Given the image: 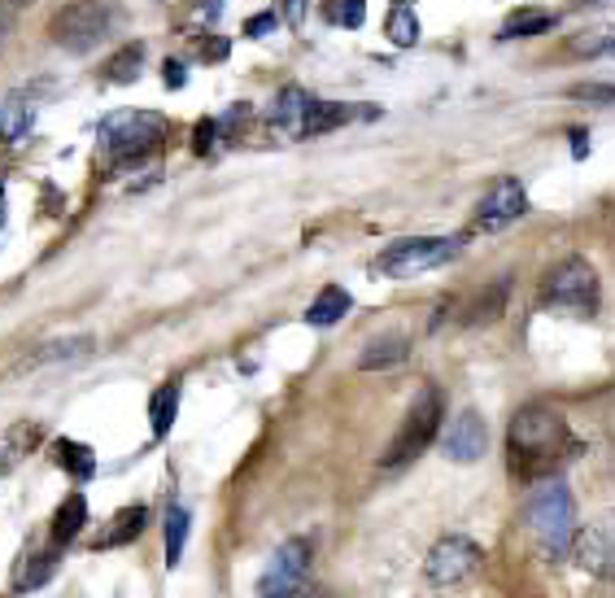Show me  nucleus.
<instances>
[{
	"label": "nucleus",
	"instance_id": "f704fd0d",
	"mask_svg": "<svg viewBox=\"0 0 615 598\" xmlns=\"http://www.w3.org/2000/svg\"><path fill=\"white\" fill-rule=\"evenodd\" d=\"M306 5H310V0H284V18H288V27H301V18H306Z\"/></svg>",
	"mask_w": 615,
	"mask_h": 598
},
{
	"label": "nucleus",
	"instance_id": "39448f33",
	"mask_svg": "<svg viewBox=\"0 0 615 598\" xmlns=\"http://www.w3.org/2000/svg\"><path fill=\"white\" fill-rule=\"evenodd\" d=\"M441 411H445L441 389H437V385H424V389H419V398L410 402L406 420L397 424L389 450H384L380 468H406V463H415L419 454H424L432 441H437V433H441Z\"/></svg>",
	"mask_w": 615,
	"mask_h": 598
},
{
	"label": "nucleus",
	"instance_id": "72a5a7b5",
	"mask_svg": "<svg viewBox=\"0 0 615 598\" xmlns=\"http://www.w3.org/2000/svg\"><path fill=\"white\" fill-rule=\"evenodd\" d=\"M572 97H581V101H615V83H611V88L585 83V88H572Z\"/></svg>",
	"mask_w": 615,
	"mask_h": 598
},
{
	"label": "nucleus",
	"instance_id": "4468645a",
	"mask_svg": "<svg viewBox=\"0 0 615 598\" xmlns=\"http://www.w3.org/2000/svg\"><path fill=\"white\" fill-rule=\"evenodd\" d=\"M96 350L92 337H62V341H48L44 350H35L27 363V372H35V367H62V363H79V358H88Z\"/></svg>",
	"mask_w": 615,
	"mask_h": 598
},
{
	"label": "nucleus",
	"instance_id": "b1692460",
	"mask_svg": "<svg viewBox=\"0 0 615 598\" xmlns=\"http://www.w3.org/2000/svg\"><path fill=\"white\" fill-rule=\"evenodd\" d=\"M175 411H179V380H166V385L153 393V402H149V424H153V433H158V437L171 433Z\"/></svg>",
	"mask_w": 615,
	"mask_h": 598
},
{
	"label": "nucleus",
	"instance_id": "4c0bfd02",
	"mask_svg": "<svg viewBox=\"0 0 615 598\" xmlns=\"http://www.w3.org/2000/svg\"><path fill=\"white\" fill-rule=\"evenodd\" d=\"M9 31V5H0V35Z\"/></svg>",
	"mask_w": 615,
	"mask_h": 598
},
{
	"label": "nucleus",
	"instance_id": "9b49d317",
	"mask_svg": "<svg viewBox=\"0 0 615 598\" xmlns=\"http://www.w3.org/2000/svg\"><path fill=\"white\" fill-rule=\"evenodd\" d=\"M524 214H528L524 184L520 179H498V184L480 197V206L472 214V227L476 232H502V227H511L515 219H524Z\"/></svg>",
	"mask_w": 615,
	"mask_h": 598
},
{
	"label": "nucleus",
	"instance_id": "c9c22d12",
	"mask_svg": "<svg viewBox=\"0 0 615 598\" xmlns=\"http://www.w3.org/2000/svg\"><path fill=\"white\" fill-rule=\"evenodd\" d=\"M166 83H171V88H179V83H184V66H179V62H166Z\"/></svg>",
	"mask_w": 615,
	"mask_h": 598
},
{
	"label": "nucleus",
	"instance_id": "a211bd4d",
	"mask_svg": "<svg viewBox=\"0 0 615 598\" xmlns=\"http://www.w3.org/2000/svg\"><path fill=\"white\" fill-rule=\"evenodd\" d=\"M349 114H354L349 105H336V101L310 97V110H306V118H301V131H297V136H323V131H336Z\"/></svg>",
	"mask_w": 615,
	"mask_h": 598
},
{
	"label": "nucleus",
	"instance_id": "7c9ffc66",
	"mask_svg": "<svg viewBox=\"0 0 615 598\" xmlns=\"http://www.w3.org/2000/svg\"><path fill=\"white\" fill-rule=\"evenodd\" d=\"M197 53L205 57V62H223V57L232 53V40H223V35H205V40L197 44Z\"/></svg>",
	"mask_w": 615,
	"mask_h": 598
},
{
	"label": "nucleus",
	"instance_id": "5701e85b",
	"mask_svg": "<svg viewBox=\"0 0 615 598\" xmlns=\"http://www.w3.org/2000/svg\"><path fill=\"white\" fill-rule=\"evenodd\" d=\"M144 524H149V511L144 507H131V511H118L114 524L105 529V537L96 546L101 550H110V546H127V542H136V537L144 533Z\"/></svg>",
	"mask_w": 615,
	"mask_h": 598
},
{
	"label": "nucleus",
	"instance_id": "ddd939ff",
	"mask_svg": "<svg viewBox=\"0 0 615 598\" xmlns=\"http://www.w3.org/2000/svg\"><path fill=\"white\" fill-rule=\"evenodd\" d=\"M35 105H40L35 88H18V92H9V97L0 101V140H5V145H18L22 136H31Z\"/></svg>",
	"mask_w": 615,
	"mask_h": 598
},
{
	"label": "nucleus",
	"instance_id": "1a4fd4ad",
	"mask_svg": "<svg viewBox=\"0 0 615 598\" xmlns=\"http://www.w3.org/2000/svg\"><path fill=\"white\" fill-rule=\"evenodd\" d=\"M485 564V550H480L472 537H463V533H450V537H441L437 546L428 550V581L432 585H458V581H467L472 572Z\"/></svg>",
	"mask_w": 615,
	"mask_h": 598
},
{
	"label": "nucleus",
	"instance_id": "6e6552de",
	"mask_svg": "<svg viewBox=\"0 0 615 598\" xmlns=\"http://www.w3.org/2000/svg\"><path fill=\"white\" fill-rule=\"evenodd\" d=\"M306 572H310V542L306 537H288L267 559V568H262L258 594L262 598H293L301 585H306Z\"/></svg>",
	"mask_w": 615,
	"mask_h": 598
},
{
	"label": "nucleus",
	"instance_id": "20e7f679",
	"mask_svg": "<svg viewBox=\"0 0 615 598\" xmlns=\"http://www.w3.org/2000/svg\"><path fill=\"white\" fill-rule=\"evenodd\" d=\"M123 9L110 0H70L53 14V40L70 53H92L118 31Z\"/></svg>",
	"mask_w": 615,
	"mask_h": 598
},
{
	"label": "nucleus",
	"instance_id": "423d86ee",
	"mask_svg": "<svg viewBox=\"0 0 615 598\" xmlns=\"http://www.w3.org/2000/svg\"><path fill=\"white\" fill-rule=\"evenodd\" d=\"M541 306L546 310H563V315H594L598 310V271L589 267L585 258H563L559 267H550L546 275H541Z\"/></svg>",
	"mask_w": 615,
	"mask_h": 598
},
{
	"label": "nucleus",
	"instance_id": "6ab92c4d",
	"mask_svg": "<svg viewBox=\"0 0 615 598\" xmlns=\"http://www.w3.org/2000/svg\"><path fill=\"white\" fill-rule=\"evenodd\" d=\"M53 459L62 463L75 481H92V476H96V454H92V446H83V441L57 437L53 441Z\"/></svg>",
	"mask_w": 615,
	"mask_h": 598
},
{
	"label": "nucleus",
	"instance_id": "412c9836",
	"mask_svg": "<svg viewBox=\"0 0 615 598\" xmlns=\"http://www.w3.org/2000/svg\"><path fill=\"white\" fill-rule=\"evenodd\" d=\"M83 524H88V502H83V494H70L62 507L53 511V542L57 546L75 542V537L83 533Z\"/></svg>",
	"mask_w": 615,
	"mask_h": 598
},
{
	"label": "nucleus",
	"instance_id": "aec40b11",
	"mask_svg": "<svg viewBox=\"0 0 615 598\" xmlns=\"http://www.w3.org/2000/svg\"><path fill=\"white\" fill-rule=\"evenodd\" d=\"M310 97L315 92H306V88H284L280 97L271 101V123H280L284 131H301V118H306V110H310Z\"/></svg>",
	"mask_w": 615,
	"mask_h": 598
},
{
	"label": "nucleus",
	"instance_id": "2f4dec72",
	"mask_svg": "<svg viewBox=\"0 0 615 598\" xmlns=\"http://www.w3.org/2000/svg\"><path fill=\"white\" fill-rule=\"evenodd\" d=\"M214 136H219V123H214V118H201L197 131H192V149H197V153H210V149H214Z\"/></svg>",
	"mask_w": 615,
	"mask_h": 598
},
{
	"label": "nucleus",
	"instance_id": "e433bc0d",
	"mask_svg": "<svg viewBox=\"0 0 615 598\" xmlns=\"http://www.w3.org/2000/svg\"><path fill=\"white\" fill-rule=\"evenodd\" d=\"M585 149H589V140L581 136V131H572V153L576 158H585Z\"/></svg>",
	"mask_w": 615,
	"mask_h": 598
},
{
	"label": "nucleus",
	"instance_id": "0eeeda50",
	"mask_svg": "<svg viewBox=\"0 0 615 598\" xmlns=\"http://www.w3.org/2000/svg\"><path fill=\"white\" fill-rule=\"evenodd\" d=\"M458 249H463V236H406V241H393L376 258V275H389V280H410V275H424L432 267H445Z\"/></svg>",
	"mask_w": 615,
	"mask_h": 598
},
{
	"label": "nucleus",
	"instance_id": "9d476101",
	"mask_svg": "<svg viewBox=\"0 0 615 598\" xmlns=\"http://www.w3.org/2000/svg\"><path fill=\"white\" fill-rule=\"evenodd\" d=\"M572 546H576V564L589 577L615 581V511H602L598 520H589Z\"/></svg>",
	"mask_w": 615,
	"mask_h": 598
},
{
	"label": "nucleus",
	"instance_id": "f3484780",
	"mask_svg": "<svg viewBox=\"0 0 615 598\" xmlns=\"http://www.w3.org/2000/svg\"><path fill=\"white\" fill-rule=\"evenodd\" d=\"M406 350H410L406 337L389 332V337H376L363 354H358V367H363V372H389V367H397L406 358Z\"/></svg>",
	"mask_w": 615,
	"mask_h": 598
},
{
	"label": "nucleus",
	"instance_id": "c85d7f7f",
	"mask_svg": "<svg viewBox=\"0 0 615 598\" xmlns=\"http://www.w3.org/2000/svg\"><path fill=\"white\" fill-rule=\"evenodd\" d=\"M53 568H57V555H40V559H31V564L18 572V590H35V585H44L48 577H53Z\"/></svg>",
	"mask_w": 615,
	"mask_h": 598
},
{
	"label": "nucleus",
	"instance_id": "c756f323",
	"mask_svg": "<svg viewBox=\"0 0 615 598\" xmlns=\"http://www.w3.org/2000/svg\"><path fill=\"white\" fill-rule=\"evenodd\" d=\"M576 49H581V53H594V57H615V31L585 35V40H576Z\"/></svg>",
	"mask_w": 615,
	"mask_h": 598
},
{
	"label": "nucleus",
	"instance_id": "393cba45",
	"mask_svg": "<svg viewBox=\"0 0 615 598\" xmlns=\"http://www.w3.org/2000/svg\"><path fill=\"white\" fill-rule=\"evenodd\" d=\"M506 293H511V280H498V284H489V289L480 293L472 306H467L463 324H489V319H498V315H502V302H506Z\"/></svg>",
	"mask_w": 615,
	"mask_h": 598
},
{
	"label": "nucleus",
	"instance_id": "f03ea898",
	"mask_svg": "<svg viewBox=\"0 0 615 598\" xmlns=\"http://www.w3.org/2000/svg\"><path fill=\"white\" fill-rule=\"evenodd\" d=\"M524 524H528V533H533V542L546 559L568 555L572 542H576V507H572L568 481H559V476L541 481L533 489V498H528V507H524Z\"/></svg>",
	"mask_w": 615,
	"mask_h": 598
},
{
	"label": "nucleus",
	"instance_id": "a878e982",
	"mask_svg": "<svg viewBox=\"0 0 615 598\" xmlns=\"http://www.w3.org/2000/svg\"><path fill=\"white\" fill-rule=\"evenodd\" d=\"M140 70H144V44H127V49H118L110 62H105V79L131 83V79H140Z\"/></svg>",
	"mask_w": 615,
	"mask_h": 598
},
{
	"label": "nucleus",
	"instance_id": "58836bf2",
	"mask_svg": "<svg viewBox=\"0 0 615 598\" xmlns=\"http://www.w3.org/2000/svg\"><path fill=\"white\" fill-rule=\"evenodd\" d=\"M9 5H35V0H9Z\"/></svg>",
	"mask_w": 615,
	"mask_h": 598
},
{
	"label": "nucleus",
	"instance_id": "7ed1b4c3",
	"mask_svg": "<svg viewBox=\"0 0 615 598\" xmlns=\"http://www.w3.org/2000/svg\"><path fill=\"white\" fill-rule=\"evenodd\" d=\"M96 140L114 162H144L166 140V118L153 110H114L101 118Z\"/></svg>",
	"mask_w": 615,
	"mask_h": 598
},
{
	"label": "nucleus",
	"instance_id": "ea45409f",
	"mask_svg": "<svg viewBox=\"0 0 615 598\" xmlns=\"http://www.w3.org/2000/svg\"><path fill=\"white\" fill-rule=\"evenodd\" d=\"M0 193H5V184H0ZM0 201H5V197H0Z\"/></svg>",
	"mask_w": 615,
	"mask_h": 598
},
{
	"label": "nucleus",
	"instance_id": "cd10ccee",
	"mask_svg": "<svg viewBox=\"0 0 615 598\" xmlns=\"http://www.w3.org/2000/svg\"><path fill=\"white\" fill-rule=\"evenodd\" d=\"M323 18H328L332 27L358 31L367 22V0H328V5H323Z\"/></svg>",
	"mask_w": 615,
	"mask_h": 598
},
{
	"label": "nucleus",
	"instance_id": "2eb2a0df",
	"mask_svg": "<svg viewBox=\"0 0 615 598\" xmlns=\"http://www.w3.org/2000/svg\"><path fill=\"white\" fill-rule=\"evenodd\" d=\"M349 306H354V297H349L341 284H328V289H323L315 302L306 306V324H310V328H332L336 319L349 315Z\"/></svg>",
	"mask_w": 615,
	"mask_h": 598
},
{
	"label": "nucleus",
	"instance_id": "bb28decb",
	"mask_svg": "<svg viewBox=\"0 0 615 598\" xmlns=\"http://www.w3.org/2000/svg\"><path fill=\"white\" fill-rule=\"evenodd\" d=\"M384 31H389V40L397 49H410V44H419V18L410 5H393L389 9V22H384Z\"/></svg>",
	"mask_w": 615,
	"mask_h": 598
},
{
	"label": "nucleus",
	"instance_id": "dca6fc26",
	"mask_svg": "<svg viewBox=\"0 0 615 598\" xmlns=\"http://www.w3.org/2000/svg\"><path fill=\"white\" fill-rule=\"evenodd\" d=\"M554 27H559V18H554L550 9H515V14L502 22L498 40H528V35H546Z\"/></svg>",
	"mask_w": 615,
	"mask_h": 598
},
{
	"label": "nucleus",
	"instance_id": "f8f14e48",
	"mask_svg": "<svg viewBox=\"0 0 615 598\" xmlns=\"http://www.w3.org/2000/svg\"><path fill=\"white\" fill-rule=\"evenodd\" d=\"M489 450V428L476 411H458L450 428L441 433V454L454 463H476L480 454Z\"/></svg>",
	"mask_w": 615,
	"mask_h": 598
},
{
	"label": "nucleus",
	"instance_id": "f257e3e1",
	"mask_svg": "<svg viewBox=\"0 0 615 598\" xmlns=\"http://www.w3.org/2000/svg\"><path fill=\"white\" fill-rule=\"evenodd\" d=\"M568 454H576L572 428L554 406L528 402L511 415L506 428V468L515 481H546V472L559 468Z\"/></svg>",
	"mask_w": 615,
	"mask_h": 598
},
{
	"label": "nucleus",
	"instance_id": "473e14b6",
	"mask_svg": "<svg viewBox=\"0 0 615 598\" xmlns=\"http://www.w3.org/2000/svg\"><path fill=\"white\" fill-rule=\"evenodd\" d=\"M275 27H280V22H275V14L267 9V14H253V18L245 22V35H249V40H262V35H271Z\"/></svg>",
	"mask_w": 615,
	"mask_h": 598
},
{
	"label": "nucleus",
	"instance_id": "4be33fe9",
	"mask_svg": "<svg viewBox=\"0 0 615 598\" xmlns=\"http://www.w3.org/2000/svg\"><path fill=\"white\" fill-rule=\"evenodd\" d=\"M188 529H192V516L188 507H179V502H171L162 516V537H166V564H179V555H184V542H188Z\"/></svg>",
	"mask_w": 615,
	"mask_h": 598
}]
</instances>
